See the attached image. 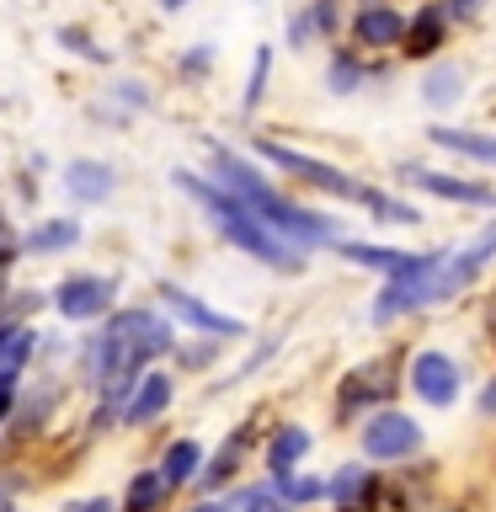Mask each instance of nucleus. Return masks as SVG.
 <instances>
[{
    "label": "nucleus",
    "instance_id": "nucleus-25",
    "mask_svg": "<svg viewBox=\"0 0 496 512\" xmlns=\"http://www.w3.org/2000/svg\"><path fill=\"white\" fill-rule=\"evenodd\" d=\"M203 459H208V448H203V438H171L166 448H160L155 470H160V480H166L171 491H192V480H198V470H203Z\"/></svg>",
    "mask_w": 496,
    "mask_h": 512
},
{
    "label": "nucleus",
    "instance_id": "nucleus-7",
    "mask_svg": "<svg viewBox=\"0 0 496 512\" xmlns=\"http://www.w3.org/2000/svg\"><path fill=\"white\" fill-rule=\"evenodd\" d=\"M400 384L411 390L416 406H427V411H454L459 395H464V363L454 358V352L422 342V347L406 352V374H400Z\"/></svg>",
    "mask_w": 496,
    "mask_h": 512
},
{
    "label": "nucleus",
    "instance_id": "nucleus-21",
    "mask_svg": "<svg viewBox=\"0 0 496 512\" xmlns=\"http://www.w3.org/2000/svg\"><path fill=\"white\" fill-rule=\"evenodd\" d=\"M331 256H342L347 267H363V272H379V278H395V272L416 267V256L422 251H406V246H374V240H352L342 235L331 246Z\"/></svg>",
    "mask_w": 496,
    "mask_h": 512
},
{
    "label": "nucleus",
    "instance_id": "nucleus-5",
    "mask_svg": "<svg viewBox=\"0 0 496 512\" xmlns=\"http://www.w3.org/2000/svg\"><path fill=\"white\" fill-rule=\"evenodd\" d=\"M118 294H123V278L118 272H91V267H75L48 288V310H54L64 326H96L118 310Z\"/></svg>",
    "mask_w": 496,
    "mask_h": 512
},
{
    "label": "nucleus",
    "instance_id": "nucleus-14",
    "mask_svg": "<svg viewBox=\"0 0 496 512\" xmlns=\"http://www.w3.org/2000/svg\"><path fill=\"white\" fill-rule=\"evenodd\" d=\"M176 379L171 368H144V374L134 379V390H128V400H123V411H118V427L123 432H144V427H155V422H166L171 416V406H176Z\"/></svg>",
    "mask_w": 496,
    "mask_h": 512
},
{
    "label": "nucleus",
    "instance_id": "nucleus-15",
    "mask_svg": "<svg viewBox=\"0 0 496 512\" xmlns=\"http://www.w3.org/2000/svg\"><path fill=\"white\" fill-rule=\"evenodd\" d=\"M400 38H406V11L395 0H368L347 16V43L358 54H390L400 48Z\"/></svg>",
    "mask_w": 496,
    "mask_h": 512
},
{
    "label": "nucleus",
    "instance_id": "nucleus-22",
    "mask_svg": "<svg viewBox=\"0 0 496 512\" xmlns=\"http://www.w3.org/2000/svg\"><path fill=\"white\" fill-rule=\"evenodd\" d=\"M374 75H384V64L358 54L352 43H331V54H326V91L331 96H358Z\"/></svg>",
    "mask_w": 496,
    "mask_h": 512
},
{
    "label": "nucleus",
    "instance_id": "nucleus-26",
    "mask_svg": "<svg viewBox=\"0 0 496 512\" xmlns=\"http://www.w3.org/2000/svg\"><path fill=\"white\" fill-rule=\"evenodd\" d=\"M38 363V326L32 320H0V374H27Z\"/></svg>",
    "mask_w": 496,
    "mask_h": 512
},
{
    "label": "nucleus",
    "instance_id": "nucleus-32",
    "mask_svg": "<svg viewBox=\"0 0 496 512\" xmlns=\"http://www.w3.org/2000/svg\"><path fill=\"white\" fill-rule=\"evenodd\" d=\"M224 342H214V336H192V342H176L171 352V374H203L208 363H219Z\"/></svg>",
    "mask_w": 496,
    "mask_h": 512
},
{
    "label": "nucleus",
    "instance_id": "nucleus-33",
    "mask_svg": "<svg viewBox=\"0 0 496 512\" xmlns=\"http://www.w3.org/2000/svg\"><path fill=\"white\" fill-rule=\"evenodd\" d=\"M278 347H283V336H262V347H251V352H246V358H240V368H235V374H224L219 384H208V395H224V390H235V384H240V379H251V374H262V368H267L272 358H278Z\"/></svg>",
    "mask_w": 496,
    "mask_h": 512
},
{
    "label": "nucleus",
    "instance_id": "nucleus-47",
    "mask_svg": "<svg viewBox=\"0 0 496 512\" xmlns=\"http://www.w3.org/2000/svg\"><path fill=\"white\" fill-rule=\"evenodd\" d=\"M0 512H22V507H16V502H6V507H0Z\"/></svg>",
    "mask_w": 496,
    "mask_h": 512
},
{
    "label": "nucleus",
    "instance_id": "nucleus-48",
    "mask_svg": "<svg viewBox=\"0 0 496 512\" xmlns=\"http://www.w3.org/2000/svg\"><path fill=\"white\" fill-rule=\"evenodd\" d=\"M0 448H6V432H0Z\"/></svg>",
    "mask_w": 496,
    "mask_h": 512
},
{
    "label": "nucleus",
    "instance_id": "nucleus-34",
    "mask_svg": "<svg viewBox=\"0 0 496 512\" xmlns=\"http://www.w3.org/2000/svg\"><path fill=\"white\" fill-rule=\"evenodd\" d=\"M214 64H219V48H214V43H192V48H182V54H176V75H182L187 86H203Z\"/></svg>",
    "mask_w": 496,
    "mask_h": 512
},
{
    "label": "nucleus",
    "instance_id": "nucleus-11",
    "mask_svg": "<svg viewBox=\"0 0 496 512\" xmlns=\"http://www.w3.org/2000/svg\"><path fill=\"white\" fill-rule=\"evenodd\" d=\"M64 395H70L64 368H43V379H22V395H16V411L6 422V443H43L48 427L59 422Z\"/></svg>",
    "mask_w": 496,
    "mask_h": 512
},
{
    "label": "nucleus",
    "instance_id": "nucleus-1",
    "mask_svg": "<svg viewBox=\"0 0 496 512\" xmlns=\"http://www.w3.org/2000/svg\"><path fill=\"white\" fill-rule=\"evenodd\" d=\"M198 150L208 155V182H219L230 198H240L251 208L256 219L267 224V230H278L283 240H294L299 251H331L336 240H342V224H336V214H320V208L310 203H299V198H288V192L272 182V176L256 166L251 155H240L235 144H224L214 134H198Z\"/></svg>",
    "mask_w": 496,
    "mask_h": 512
},
{
    "label": "nucleus",
    "instance_id": "nucleus-6",
    "mask_svg": "<svg viewBox=\"0 0 496 512\" xmlns=\"http://www.w3.org/2000/svg\"><path fill=\"white\" fill-rule=\"evenodd\" d=\"M443 256H448V246H427L422 256H416V267L395 272V278H379V294H374V304H368V326L390 331L406 315H422L427 310V288H432V278H438Z\"/></svg>",
    "mask_w": 496,
    "mask_h": 512
},
{
    "label": "nucleus",
    "instance_id": "nucleus-16",
    "mask_svg": "<svg viewBox=\"0 0 496 512\" xmlns=\"http://www.w3.org/2000/svg\"><path fill=\"white\" fill-rule=\"evenodd\" d=\"M315 454V432L304 422H278L262 432V448H256V459H262V480H278V475H294L304 470V459Z\"/></svg>",
    "mask_w": 496,
    "mask_h": 512
},
{
    "label": "nucleus",
    "instance_id": "nucleus-3",
    "mask_svg": "<svg viewBox=\"0 0 496 512\" xmlns=\"http://www.w3.org/2000/svg\"><path fill=\"white\" fill-rule=\"evenodd\" d=\"M251 160H262V166L272 171H283V176H294L299 187H310L320 192V198H336V203H352V208H368L374 203V182H363V176H352L347 166H336V160L326 155H310V150H294V144H283V139H256L251 134Z\"/></svg>",
    "mask_w": 496,
    "mask_h": 512
},
{
    "label": "nucleus",
    "instance_id": "nucleus-2",
    "mask_svg": "<svg viewBox=\"0 0 496 512\" xmlns=\"http://www.w3.org/2000/svg\"><path fill=\"white\" fill-rule=\"evenodd\" d=\"M171 187L182 192L192 208H198L203 224L224 240V246H235L240 256H251L256 267L278 272V278H304V272H310V251H299L294 240H283L278 230H267V224L256 219L246 203L230 198V192H224L219 182H208L203 171L171 166Z\"/></svg>",
    "mask_w": 496,
    "mask_h": 512
},
{
    "label": "nucleus",
    "instance_id": "nucleus-27",
    "mask_svg": "<svg viewBox=\"0 0 496 512\" xmlns=\"http://www.w3.org/2000/svg\"><path fill=\"white\" fill-rule=\"evenodd\" d=\"M171 496H176V491L160 480L155 464H144V470L128 475V486H123V496H118V512H166Z\"/></svg>",
    "mask_w": 496,
    "mask_h": 512
},
{
    "label": "nucleus",
    "instance_id": "nucleus-38",
    "mask_svg": "<svg viewBox=\"0 0 496 512\" xmlns=\"http://www.w3.org/2000/svg\"><path fill=\"white\" fill-rule=\"evenodd\" d=\"M16 262H22V230H16L11 214L0 208V272H11Z\"/></svg>",
    "mask_w": 496,
    "mask_h": 512
},
{
    "label": "nucleus",
    "instance_id": "nucleus-19",
    "mask_svg": "<svg viewBox=\"0 0 496 512\" xmlns=\"http://www.w3.org/2000/svg\"><path fill=\"white\" fill-rule=\"evenodd\" d=\"M427 144L443 155H459L470 166H486L496 171V128H464V123H432L427 128Z\"/></svg>",
    "mask_w": 496,
    "mask_h": 512
},
{
    "label": "nucleus",
    "instance_id": "nucleus-35",
    "mask_svg": "<svg viewBox=\"0 0 496 512\" xmlns=\"http://www.w3.org/2000/svg\"><path fill=\"white\" fill-rule=\"evenodd\" d=\"M54 38H59V48H64V54H75V59H91V64H112V54H107V48H96V38H91L86 27H70V22H64V27L54 32Z\"/></svg>",
    "mask_w": 496,
    "mask_h": 512
},
{
    "label": "nucleus",
    "instance_id": "nucleus-41",
    "mask_svg": "<svg viewBox=\"0 0 496 512\" xmlns=\"http://www.w3.org/2000/svg\"><path fill=\"white\" fill-rule=\"evenodd\" d=\"M491 0H443V11H448V22H480L486 16Z\"/></svg>",
    "mask_w": 496,
    "mask_h": 512
},
{
    "label": "nucleus",
    "instance_id": "nucleus-8",
    "mask_svg": "<svg viewBox=\"0 0 496 512\" xmlns=\"http://www.w3.org/2000/svg\"><path fill=\"white\" fill-rule=\"evenodd\" d=\"M491 262H496V214L480 224V230L464 240V246H454V251L443 256L438 278H432V288H427V310H443V304L464 299L480 278H486Z\"/></svg>",
    "mask_w": 496,
    "mask_h": 512
},
{
    "label": "nucleus",
    "instance_id": "nucleus-9",
    "mask_svg": "<svg viewBox=\"0 0 496 512\" xmlns=\"http://www.w3.org/2000/svg\"><path fill=\"white\" fill-rule=\"evenodd\" d=\"M155 299H160V315H171V326H182L192 336H214V342H224V347L246 342V336H251V326L240 315L219 310V304H208L203 294H192V288L171 283V278L155 283Z\"/></svg>",
    "mask_w": 496,
    "mask_h": 512
},
{
    "label": "nucleus",
    "instance_id": "nucleus-17",
    "mask_svg": "<svg viewBox=\"0 0 496 512\" xmlns=\"http://www.w3.org/2000/svg\"><path fill=\"white\" fill-rule=\"evenodd\" d=\"M448 11L443 0H416V6L406 11V38H400V54L416 59V64H432L448 48Z\"/></svg>",
    "mask_w": 496,
    "mask_h": 512
},
{
    "label": "nucleus",
    "instance_id": "nucleus-31",
    "mask_svg": "<svg viewBox=\"0 0 496 512\" xmlns=\"http://www.w3.org/2000/svg\"><path fill=\"white\" fill-rule=\"evenodd\" d=\"M107 107H112V112H123V118L134 123L139 112H150V107H155V96H150V86H144L139 75H128V80H112V86H107Z\"/></svg>",
    "mask_w": 496,
    "mask_h": 512
},
{
    "label": "nucleus",
    "instance_id": "nucleus-40",
    "mask_svg": "<svg viewBox=\"0 0 496 512\" xmlns=\"http://www.w3.org/2000/svg\"><path fill=\"white\" fill-rule=\"evenodd\" d=\"M16 395H22V374H0V432H6L11 411H16Z\"/></svg>",
    "mask_w": 496,
    "mask_h": 512
},
{
    "label": "nucleus",
    "instance_id": "nucleus-20",
    "mask_svg": "<svg viewBox=\"0 0 496 512\" xmlns=\"http://www.w3.org/2000/svg\"><path fill=\"white\" fill-rule=\"evenodd\" d=\"M59 182H64V192H70L75 208H102V203H112V192H118V171H112L107 160L80 155V160H70V166L59 171Z\"/></svg>",
    "mask_w": 496,
    "mask_h": 512
},
{
    "label": "nucleus",
    "instance_id": "nucleus-37",
    "mask_svg": "<svg viewBox=\"0 0 496 512\" xmlns=\"http://www.w3.org/2000/svg\"><path fill=\"white\" fill-rule=\"evenodd\" d=\"M310 16H315V32H320V43L342 38V0H310Z\"/></svg>",
    "mask_w": 496,
    "mask_h": 512
},
{
    "label": "nucleus",
    "instance_id": "nucleus-12",
    "mask_svg": "<svg viewBox=\"0 0 496 512\" xmlns=\"http://www.w3.org/2000/svg\"><path fill=\"white\" fill-rule=\"evenodd\" d=\"M390 176L400 187L422 192V198H438V203H454V208H491L496 214V182H480V176L438 171V166H422V160H395Z\"/></svg>",
    "mask_w": 496,
    "mask_h": 512
},
{
    "label": "nucleus",
    "instance_id": "nucleus-13",
    "mask_svg": "<svg viewBox=\"0 0 496 512\" xmlns=\"http://www.w3.org/2000/svg\"><path fill=\"white\" fill-rule=\"evenodd\" d=\"M256 448H262V432H256V422L246 416V422H235V427L214 443V454L203 459V470H198V480H192V491H198V496H224L230 486H240V480H246V470L256 464Z\"/></svg>",
    "mask_w": 496,
    "mask_h": 512
},
{
    "label": "nucleus",
    "instance_id": "nucleus-46",
    "mask_svg": "<svg viewBox=\"0 0 496 512\" xmlns=\"http://www.w3.org/2000/svg\"><path fill=\"white\" fill-rule=\"evenodd\" d=\"M427 512H470L464 502H448V507H427Z\"/></svg>",
    "mask_w": 496,
    "mask_h": 512
},
{
    "label": "nucleus",
    "instance_id": "nucleus-29",
    "mask_svg": "<svg viewBox=\"0 0 496 512\" xmlns=\"http://www.w3.org/2000/svg\"><path fill=\"white\" fill-rule=\"evenodd\" d=\"M368 219H374L379 230H416L427 214H422L411 198H400V192H384V187H379L374 203H368Z\"/></svg>",
    "mask_w": 496,
    "mask_h": 512
},
{
    "label": "nucleus",
    "instance_id": "nucleus-18",
    "mask_svg": "<svg viewBox=\"0 0 496 512\" xmlns=\"http://www.w3.org/2000/svg\"><path fill=\"white\" fill-rule=\"evenodd\" d=\"M86 240V224L75 214H43L22 230V262H48V256H70Z\"/></svg>",
    "mask_w": 496,
    "mask_h": 512
},
{
    "label": "nucleus",
    "instance_id": "nucleus-39",
    "mask_svg": "<svg viewBox=\"0 0 496 512\" xmlns=\"http://www.w3.org/2000/svg\"><path fill=\"white\" fill-rule=\"evenodd\" d=\"M240 512H294V507H283L278 496H272L267 480H251V486H246V502H240Z\"/></svg>",
    "mask_w": 496,
    "mask_h": 512
},
{
    "label": "nucleus",
    "instance_id": "nucleus-42",
    "mask_svg": "<svg viewBox=\"0 0 496 512\" xmlns=\"http://www.w3.org/2000/svg\"><path fill=\"white\" fill-rule=\"evenodd\" d=\"M59 512H118V496H75Z\"/></svg>",
    "mask_w": 496,
    "mask_h": 512
},
{
    "label": "nucleus",
    "instance_id": "nucleus-45",
    "mask_svg": "<svg viewBox=\"0 0 496 512\" xmlns=\"http://www.w3.org/2000/svg\"><path fill=\"white\" fill-rule=\"evenodd\" d=\"M155 6H160V11H166V16H176V11H187V6H192V0H155Z\"/></svg>",
    "mask_w": 496,
    "mask_h": 512
},
{
    "label": "nucleus",
    "instance_id": "nucleus-10",
    "mask_svg": "<svg viewBox=\"0 0 496 512\" xmlns=\"http://www.w3.org/2000/svg\"><path fill=\"white\" fill-rule=\"evenodd\" d=\"M427 448V427L400 406H379L358 422V454L368 464H411Z\"/></svg>",
    "mask_w": 496,
    "mask_h": 512
},
{
    "label": "nucleus",
    "instance_id": "nucleus-30",
    "mask_svg": "<svg viewBox=\"0 0 496 512\" xmlns=\"http://www.w3.org/2000/svg\"><path fill=\"white\" fill-rule=\"evenodd\" d=\"M267 80H272V43H256L251 54V70H246V91H240V118H251L267 96Z\"/></svg>",
    "mask_w": 496,
    "mask_h": 512
},
{
    "label": "nucleus",
    "instance_id": "nucleus-23",
    "mask_svg": "<svg viewBox=\"0 0 496 512\" xmlns=\"http://www.w3.org/2000/svg\"><path fill=\"white\" fill-rule=\"evenodd\" d=\"M374 464L368 459H347V464H336V470L326 475V507L331 512H363L368 502V486H374Z\"/></svg>",
    "mask_w": 496,
    "mask_h": 512
},
{
    "label": "nucleus",
    "instance_id": "nucleus-43",
    "mask_svg": "<svg viewBox=\"0 0 496 512\" xmlns=\"http://www.w3.org/2000/svg\"><path fill=\"white\" fill-rule=\"evenodd\" d=\"M475 416H480V422H496V374L475 390Z\"/></svg>",
    "mask_w": 496,
    "mask_h": 512
},
{
    "label": "nucleus",
    "instance_id": "nucleus-28",
    "mask_svg": "<svg viewBox=\"0 0 496 512\" xmlns=\"http://www.w3.org/2000/svg\"><path fill=\"white\" fill-rule=\"evenodd\" d=\"M272 496H278L283 507H294V512H310V507H326V475H315V470H294V475H278V480H267Z\"/></svg>",
    "mask_w": 496,
    "mask_h": 512
},
{
    "label": "nucleus",
    "instance_id": "nucleus-44",
    "mask_svg": "<svg viewBox=\"0 0 496 512\" xmlns=\"http://www.w3.org/2000/svg\"><path fill=\"white\" fill-rule=\"evenodd\" d=\"M480 326H486V342H491V352H496V288H491L486 310H480Z\"/></svg>",
    "mask_w": 496,
    "mask_h": 512
},
{
    "label": "nucleus",
    "instance_id": "nucleus-36",
    "mask_svg": "<svg viewBox=\"0 0 496 512\" xmlns=\"http://www.w3.org/2000/svg\"><path fill=\"white\" fill-rule=\"evenodd\" d=\"M283 43L294 48V54H304L310 43H320V32H315V16H310V0H304L299 11H288V22H283Z\"/></svg>",
    "mask_w": 496,
    "mask_h": 512
},
{
    "label": "nucleus",
    "instance_id": "nucleus-4",
    "mask_svg": "<svg viewBox=\"0 0 496 512\" xmlns=\"http://www.w3.org/2000/svg\"><path fill=\"white\" fill-rule=\"evenodd\" d=\"M400 374H406V352H374V358L352 363L342 379H336V395H331V416L342 427L374 416L379 406H390L395 390H400Z\"/></svg>",
    "mask_w": 496,
    "mask_h": 512
},
{
    "label": "nucleus",
    "instance_id": "nucleus-24",
    "mask_svg": "<svg viewBox=\"0 0 496 512\" xmlns=\"http://www.w3.org/2000/svg\"><path fill=\"white\" fill-rule=\"evenodd\" d=\"M416 91H422V102L432 112H454L464 96H470V75H464V64H454V59H432Z\"/></svg>",
    "mask_w": 496,
    "mask_h": 512
}]
</instances>
